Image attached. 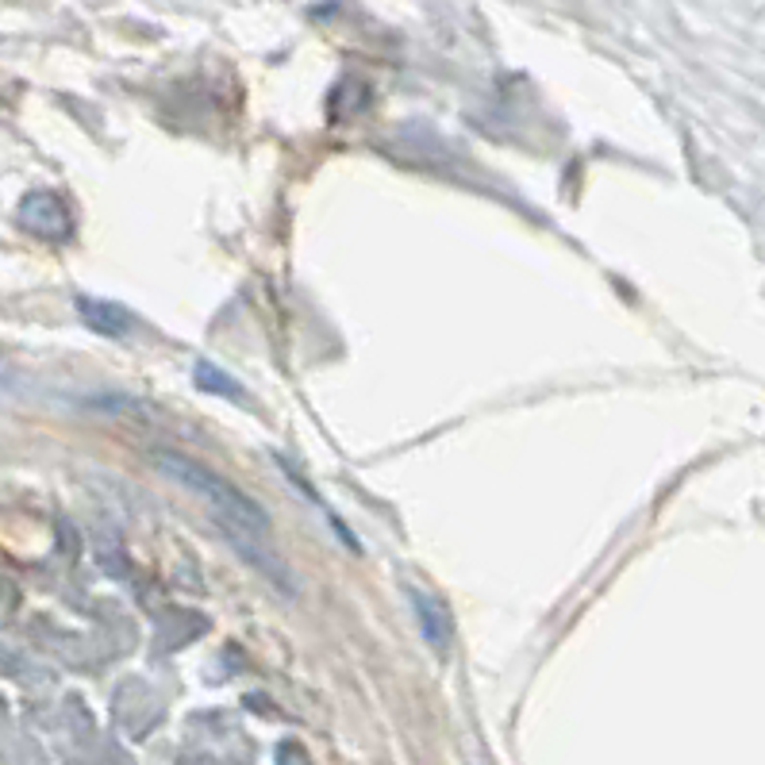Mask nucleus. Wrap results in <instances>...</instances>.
<instances>
[{
  "instance_id": "obj_5",
  "label": "nucleus",
  "mask_w": 765,
  "mask_h": 765,
  "mask_svg": "<svg viewBox=\"0 0 765 765\" xmlns=\"http://www.w3.org/2000/svg\"><path fill=\"white\" fill-rule=\"evenodd\" d=\"M196 381L204 385L208 392H224V397H238V385L232 381V377L220 374L212 361H196Z\"/></svg>"
},
{
  "instance_id": "obj_1",
  "label": "nucleus",
  "mask_w": 765,
  "mask_h": 765,
  "mask_svg": "<svg viewBox=\"0 0 765 765\" xmlns=\"http://www.w3.org/2000/svg\"><path fill=\"white\" fill-rule=\"evenodd\" d=\"M154 466H159L170 481H177L181 489L196 492V497L212 508V516H216L220 528L227 534H262V539H266L269 516L262 512L258 500L246 497V492L227 481L224 473H216L212 466L188 458L185 450H159V455H154Z\"/></svg>"
},
{
  "instance_id": "obj_3",
  "label": "nucleus",
  "mask_w": 765,
  "mask_h": 765,
  "mask_svg": "<svg viewBox=\"0 0 765 765\" xmlns=\"http://www.w3.org/2000/svg\"><path fill=\"white\" fill-rule=\"evenodd\" d=\"M78 316L85 319V327H93L96 335H109V339H120V335L131 332V312L120 308L112 300H101V296H78Z\"/></svg>"
},
{
  "instance_id": "obj_4",
  "label": "nucleus",
  "mask_w": 765,
  "mask_h": 765,
  "mask_svg": "<svg viewBox=\"0 0 765 765\" xmlns=\"http://www.w3.org/2000/svg\"><path fill=\"white\" fill-rule=\"evenodd\" d=\"M412 600H416V615H419V628H424V639L431 646H447L450 643V615H447V608H442V600H435V596H424V592H412Z\"/></svg>"
},
{
  "instance_id": "obj_2",
  "label": "nucleus",
  "mask_w": 765,
  "mask_h": 765,
  "mask_svg": "<svg viewBox=\"0 0 765 765\" xmlns=\"http://www.w3.org/2000/svg\"><path fill=\"white\" fill-rule=\"evenodd\" d=\"M16 220H20V227H28L31 235L47 238V243H59V238L70 235V227H73L65 201H62L59 193H47V188H39V193L23 196L20 212H16Z\"/></svg>"
},
{
  "instance_id": "obj_6",
  "label": "nucleus",
  "mask_w": 765,
  "mask_h": 765,
  "mask_svg": "<svg viewBox=\"0 0 765 765\" xmlns=\"http://www.w3.org/2000/svg\"><path fill=\"white\" fill-rule=\"evenodd\" d=\"M8 381H12V374H8V369L0 366V397H4V392H8Z\"/></svg>"
}]
</instances>
